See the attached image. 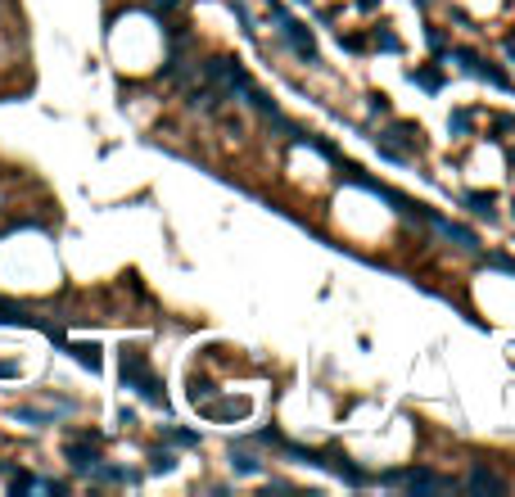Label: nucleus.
<instances>
[{"instance_id":"15","label":"nucleus","mask_w":515,"mask_h":497,"mask_svg":"<svg viewBox=\"0 0 515 497\" xmlns=\"http://www.w3.org/2000/svg\"><path fill=\"white\" fill-rule=\"evenodd\" d=\"M150 470H163V475H167V470H177V457H172V452H154V466Z\"/></svg>"},{"instance_id":"9","label":"nucleus","mask_w":515,"mask_h":497,"mask_svg":"<svg viewBox=\"0 0 515 497\" xmlns=\"http://www.w3.org/2000/svg\"><path fill=\"white\" fill-rule=\"evenodd\" d=\"M68 353L77 357L82 366H91V371H100V348L95 344H68Z\"/></svg>"},{"instance_id":"1","label":"nucleus","mask_w":515,"mask_h":497,"mask_svg":"<svg viewBox=\"0 0 515 497\" xmlns=\"http://www.w3.org/2000/svg\"><path fill=\"white\" fill-rule=\"evenodd\" d=\"M122 380H127L140 398H150V403L163 407V389H158L154 371H150V362H145V353H136V348H127V353H122Z\"/></svg>"},{"instance_id":"14","label":"nucleus","mask_w":515,"mask_h":497,"mask_svg":"<svg viewBox=\"0 0 515 497\" xmlns=\"http://www.w3.org/2000/svg\"><path fill=\"white\" fill-rule=\"evenodd\" d=\"M375 45H380V50H389V55H398V50H402V41H398L394 32H375Z\"/></svg>"},{"instance_id":"8","label":"nucleus","mask_w":515,"mask_h":497,"mask_svg":"<svg viewBox=\"0 0 515 497\" xmlns=\"http://www.w3.org/2000/svg\"><path fill=\"white\" fill-rule=\"evenodd\" d=\"M465 488H475V493H502L506 484H502L493 470H484V466H475L470 470V479H465Z\"/></svg>"},{"instance_id":"2","label":"nucleus","mask_w":515,"mask_h":497,"mask_svg":"<svg viewBox=\"0 0 515 497\" xmlns=\"http://www.w3.org/2000/svg\"><path fill=\"white\" fill-rule=\"evenodd\" d=\"M380 484H402V488H416V493H452L457 488L452 479L429 475V470H389V475H380Z\"/></svg>"},{"instance_id":"13","label":"nucleus","mask_w":515,"mask_h":497,"mask_svg":"<svg viewBox=\"0 0 515 497\" xmlns=\"http://www.w3.org/2000/svg\"><path fill=\"white\" fill-rule=\"evenodd\" d=\"M167 443H177V447H199V434H194V430H167Z\"/></svg>"},{"instance_id":"12","label":"nucleus","mask_w":515,"mask_h":497,"mask_svg":"<svg viewBox=\"0 0 515 497\" xmlns=\"http://www.w3.org/2000/svg\"><path fill=\"white\" fill-rule=\"evenodd\" d=\"M231 466H236L240 475H262V462H253L249 452H236V447H231Z\"/></svg>"},{"instance_id":"5","label":"nucleus","mask_w":515,"mask_h":497,"mask_svg":"<svg viewBox=\"0 0 515 497\" xmlns=\"http://www.w3.org/2000/svg\"><path fill=\"white\" fill-rule=\"evenodd\" d=\"M421 222H429V226H434L438 235H443V240H452V244H461L465 253H475V248H480V240H475V231H465V226H457V222H448V217L429 213V208H425V217H421Z\"/></svg>"},{"instance_id":"3","label":"nucleus","mask_w":515,"mask_h":497,"mask_svg":"<svg viewBox=\"0 0 515 497\" xmlns=\"http://www.w3.org/2000/svg\"><path fill=\"white\" fill-rule=\"evenodd\" d=\"M267 5H272V9H276V23H280V36H285V41H289L294 50H299V59H308V64H316V45H312V36H308V32H303V28H299V23H294V18L285 14V9H280V5H276V0H267Z\"/></svg>"},{"instance_id":"7","label":"nucleus","mask_w":515,"mask_h":497,"mask_svg":"<svg viewBox=\"0 0 515 497\" xmlns=\"http://www.w3.org/2000/svg\"><path fill=\"white\" fill-rule=\"evenodd\" d=\"M457 59H461V64H465V68H470V72H475V77H484V82H493V86H497V91H511V77H506V72H497V68H488V64H480V59H475V55H470V50H457Z\"/></svg>"},{"instance_id":"16","label":"nucleus","mask_w":515,"mask_h":497,"mask_svg":"<svg viewBox=\"0 0 515 497\" xmlns=\"http://www.w3.org/2000/svg\"><path fill=\"white\" fill-rule=\"evenodd\" d=\"M452 131H470V114H452Z\"/></svg>"},{"instance_id":"17","label":"nucleus","mask_w":515,"mask_h":497,"mask_svg":"<svg viewBox=\"0 0 515 497\" xmlns=\"http://www.w3.org/2000/svg\"><path fill=\"white\" fill-rule=\"evenodd\" d=\"M416 5H425V0H416Z\"/></svg>"},{"instance_id":"10","label":"nucleus","mask_w":515,"mask_h":497,"mask_svg":"<svg viewBox=\"0 0 515 497\" xmlns=\"http://www.w3.org/2000/svg\"><path fill=\"white\" fill-rule=\"evenodd\" d=\"M407 77L416 86H425V91H438V86H443V72H438V68H411Z\"/></svg>"},{"instance_id":"11","label":"nucleus","mask_w":515,"mask_h":497,"mask_svg":"<svg viewBox=\"0 0 515 497\" xmlns=\"http://www.w3.org/2000/svg\"><path fill=\"white\" fill-rule=\"evenodd\" d=\"M465 204H470V208H475L480 217H493L497 199H493V195H484V190H470V195H465Z\"/></svg>"},{"instance_id":"4","label":"nucleus","mask_w":515,"mask_h":497,"mask_svg":"<svg viewBox=\"0 0 515 497\" xmlns=\"http://www.w3.org/2000/svg\"><path fill=\"white\" fill-rule=\"evenodd\" d=\"M312 466H326V470H335V475H339V479H348L353 488H362V484L371 479V475H362V470L353 466L348 457L339 452V447H326V452H316V457H312Z\"/></svg>"},{"instance_id":"6","label":"nucleus","mask_w":515,"mask_h":497,"mask_svg":"<svg viewBox=\"0 0 515 497\" xmlns=\"http://www.w3.org/2000/svg\"><path fill=\"white\" fill-rule=\"evenodd\" d=\"M194 407H199L208 420H236V416H244V403H240V398H213V393H208L204 403H194Z\"/></svg>"}]
</instances>
